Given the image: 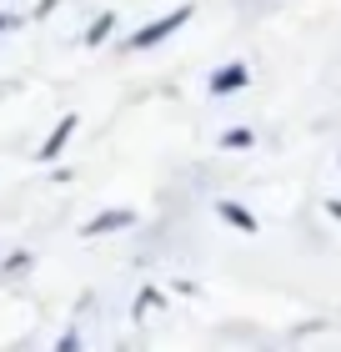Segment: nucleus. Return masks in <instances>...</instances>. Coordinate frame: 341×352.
I'll return each mask as SVG.
<instances>
[{
	"mask_svg": "<svg viewBox=\"0 0 341 352\" xmlns=\"http://www.w3.org/2000/svg\"><path fill=\"white\" fill-rule=\"evenodd\" d=\"M181 25H191V6H176L171 15H156L145 30H136L131 41H126V51H151V45H161V41H171Z\"/></svg>",
	"mask_w": 341,
	"mask_h": 352,
	"instance_id": "1",
	"label": "nucleus"
},
{
	"mask_svg": "<svg viewBox=\"0 0 341 352\" xmlns=\"http://www.w3.org/2000/svg\"><path fill=\"white\" fill-rule=\"evenodd\" d=\"M126 227H136V212L131 206H110V212L91 217L86 227H80V236H110V232H126Z\"/></svg>",
	"mask_w": 341,
	"mask_h": 352,
	"instance_id": "2",
	"label": "nucleus"
},
{
	"mask_svg": "<svg viewBox=\"0 0 341 352\" xmlns=\"http://www.w3.org/2000/svg\"><path fill=\"white\" fill-rule=\"evenodd\" d=\"M251 86V66L246 60H231V66H221L216 76H211V96H236Z\"/></svg>",
	"mask_w": 341,
	"mask_h": 352,
	"instance_id": "3",
	"label": "nucleus"
},
{
	"mask_svg": "<svg viewBox=\"0 0 341 352\" xmlns=\"http://www.w3.org/2000/svg\"><path fill=\"white\" fill-rule=\"evenodd\" d=\"M75 126H80V116H75V111H66V116H60V126H56V131L45 136V141H40V151H36L40 162H56V156L66 151V141L75 136Z\"/></svg>",
	"mask_w": 341,
	"mask_h": 352,
	"instance_id": "4",
	"label": "nucleus"
},
{
	"mask_svg": "<svg viewBox=\"0 0 341 352\" xmlns=\"http://www.w3.org/2000/svg\"><path fill=\"white\" fill-rule=\"evenodd\" d=\"M216 217H221V221H231V227H236V232H246V236L261 232V221H256L241 201H216Z\"/></svg>",
	"mask_w": 341,
	"mask_h": 352,
	"instance_id": "5",
	"label": "nucleus"
},
{
	"mask_svg": "<svg viewBox=\"0 0 341 352\" xmlns=\"http://www.w3.org/2000/svg\"><path fill=\"white\" fill-rule=\"evenodd\" d=\"M110 30H116V10H101V15L91 21V30H86L80 41H86L91 51H95V45H106V41H110Z\"/></svg>",
	"mask_w": 341,
	"mask_h": 352,
	"instance_id": "6",
	"label": "nucleus"
},
{
	"mask_svg": "<svg viewBox=\"0 0 341 352\" xmlns=\"http://www.w3.org/2000/svg\"><path fill=\"white\" fill-rule=\"evenodd\" d=\"M221 151H246V146H256V131H246V126H236V131H226L221 141H216Z\"/></svg>",
	"mask_w": 341,
	"mask_h": 352,
	"instance_id": "7",
	"label": "nucleus"
},
{
	"mask_svg": "<svg viewBox=\"0 0 341 352\" xmlns=\"http://www.w3.org/2000/svg\"><path fill=\"white\" fill-rule=\"evenodd\" d=\"M25 267H30V257H25V252H15V257H5V262H0V272H5V277H21Z\"/></svg>",
	"mask_w": 341,
	"mask_h": 352,
	"instance_id": "8",
	"label": "nucleus"
},
{
	"mask_svg": "<svg viewBox=\"0 0 341 352\" xmlns=\"http://www.w3.org/2000/svg\"><path fill=\"white\" fill-rule=\"evenodd\" d=\"M0 30H21V15H10V10H0Z\"/></svg>",
	"mask_w": 341,
	"mask_h": 352,
	"instance_id": "9",
	"label": "nucleus"
},
{
	"mask_svg": "<svg viewBox=\"0 0 341 352\" xmlns=\"http://www.w3.org/2000/svg\"><path fill=\"white\" fill-rule=\"evenodd\" d=\"M56 6H60V0H40V6H36V15H51Z\"/></svg>",
	"mask_w": 341,
	"mask_h": 352,
	"instance_id": "10",
	"label": "nucleus"
},
{
	"mask_svg": "<svg viewBox=\"0 0 341 352\" xmlns=\"http://www.w3.org/2000/svg\"><path fill=\"white\" fill-rule=\"evenodd\" d=\"M327 212H331V217H336V221H341V201H336V197H331V201H327Z\"/></svg>",
	"mask_w": 341,
	"mask_h": 352,
	"instance_id": "11",
	"label": "nucleus"
},
{
	"mask_svg": "<svg viewBox=\"0 0 341 352\" xmlns=\"http://www.w3.org/2000/svg\"><path fill=\"white\" fill-rule=\"evenodd\" d=\"M336 166H341V156H336Z\"/></svg>",
	"mask_w": 341,
	"mask_h": 352,
	"instance_id": "12",
	"label": "nucleus"
}]
</instances>
